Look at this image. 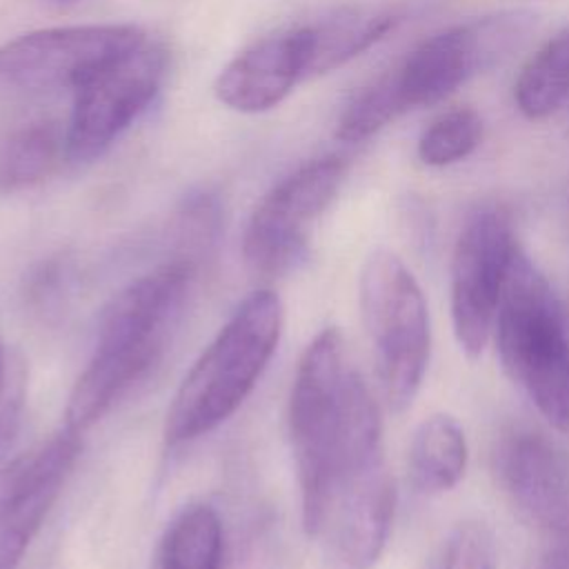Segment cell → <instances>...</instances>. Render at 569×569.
Masks as SVG:
<instances>
[{
	"instance_id": "cell-1",
	"label": "cell",
	"mask_w": 569,
	"mask_h": 569,
	"mask_svg": "<svg viewBox=\"0 0 569 569\" xmlns=\"http://www.w3.org/2000/svg\"><path fill=\"white\" fill-rule=\"evenodd\" d=\"M289 436L302 527L313 538L342 498L387 471L378 405L333 327L320 331L300 358L289 398Z\"/></svg>"
},
{
	"instance_id": "cell-2",
	"label": "cell",
	"mask_w": 569,
	"mask_h": 569,
	"mask_svg": "<svg viewBox=\"0 0 569 569\" xmlns=\"http://www.w3.org/2000/svg\"><path fill=\"white\" fill-rule=\"evenodd\" d=\"M191 276L193 262L176 258L129 282L107 305L93 353L69 396V429L82 433L153 367L180 318Z\"/></svg>"
},
{
	"instance_id": "cell-3",
	"label": "cell",
	"mask_w": 569,
	"mask_h": 569,
	"mask_svg": "<svg viewBox=\"0 0 569 569\" xmlns=\"http://www.w3.org/2000/svg\"><path fill=\"white\" fill-rule=\"evenodd\" d=\"M280 333V298L253 291L180 382L167 413V440L200 438L233 416L271 360Z\"/></svg>"
},
{
	"instance_id": "cell-4",
	"label": "cell",
	"mask_w": 569,
	"mask_h": 569,
	"mask_svg": "<svg viewBox=\"0 0 569 569\" xmlns=\"http://www.w3.org/2000/svg\"><path fill=\"white\" fill-rule=\"evenodd\" d=\"M507 376L536 409L569 433V329L562 307L536 264L516 253L493 320Z\"/></svg>"
},
{
	"instance_id": "cell-5",
	"label": "cell",
	"mask_w": 569,
	"mask_h": 569,
	"mask_svg": "<svg viewBox=\"0 0 569 569\" xmlns=\"http://www.w3.org/2000/svg\"><path fill=\"white\" fill-rule=\"evenodd\" d=\"M360 309L382 393L393 411L416 398L429 362V313L405 262L373 251L360 276Z\"/></svg>"
},
{
	"instance_id": "cell-6",
	"label": "cell",
	"mask_w": 569,
	"mask_h": 569,
	"mask_svg": "<svg viewBox=\"0 0 569 569\" xmlns=\"http://www.w3.org/2000/svg\"><path fill=\"white\" fill-rule=\"evenodd\" d=\"M164 49L142 40L93 69L76 89L67 129V158L102 156L156 100L164 80Z\"/></svg>"
},
{
	"instance_id": "cell-7",
	"label": "cell",
	"mask_w": 569,
	"mask_h": 569,
	"mask_svg": "<svg viewBox=\"0 0 569 569\" xmlns=\"http://www.w3.org/2000/svg\"><path fill=\"white\" fill-rule=\"evenodd\" d=\"M345 176L347 162L327 156L298 167L264 193L242 240L251 273L278 278L305 260L311 227L338 196Z\"/></svg>"
},
{
	"instance_id": "cell-8",
	"label": "cell",
	"mask_w": 569,
	"mask_h": 569,
	"mask_svg": "<svg viewBox=\"0 0 569 569\" xmlns=\"http://www.w3.org/2000/svg\"><path fill=\"white\" fill-rule=\"evenodd\" d=\"M518 251L511 216L498 204L476 209L460 229L451 258V322L460 349L471 358L480 356L493 331Z\"/></svg>"
},
{
	"instance_id": "cell-9",
	"label": "cell",
	"mask_w": 569,
	"mask_h": 569,
	"mask_svg": "<svg viewBox=\"0 0 569 569\" xmlns=\"http://www.w3.org/2000/svg\"><path fill=\"white\" fill-rule=\"evenodd\" d=\"M147 40L133 24L51 27L0 44V91L76 89L93 69Z\"/></svg>"
},
{
	"instance_id": "cell-10",
	"label": "cell",
	"mask_w": 569,
	"mask_h": 569,
	"mask_svg": "<svg viewBox=\"0 0 569 569\" xmlns=\"http://www.w3.org/2000/svg\"><path fill=\"white\" fill-rule=\"evenodd\" d=\"M522 18L520 13L485 18L422 40L398 67L387 71L402 111L445 100L473 73L505 56L525 33Z\"/></svg>"
},
{
	"instance_id": "cell-11",
	"label": "cell",
	"mask_w": 569,
	"mask_h": 569,
	"mask_svg": "<svg viewBox=\"0 0 569 569\" xmlns=\"http://www.w3.org/2000/svg\"><path fill=\"white\" fill-rule=\"evenodd\" d=\"M80 453V433L64 429L16 462L0 480V569H13L62 491Z\"/></svg>"
},
{
	"instance_id": "cell-12",
	"label": "cell",
	"mask_w": 569,
	"mask_h": 569,
	"mask_svg": "<svg viewBox=\"0 0 569 569\" xmlns=\"http://www.w3.org/2000/svg\"><path fill=\"white\" fill-rule=\"evenodd\" d=\"M496 471L513 505L553 536L569 531V453L538 431L516 429L496 449Z\"/></svg>"
},
{
	"instance_id": "cell-13",
	"label": "cell",
	"mask_w": 569,
	"mask_h": 569,
	"mask_svg": "<svg viewBox=\"0 0 569 569\" xmlns=\"http://www.w3.org/2000/svg\"><path fill=\"white\" fill-rule=\"evenodd\" d=\"M309 60L307 24L264 36L222 67L213 84L216 98L240 113L269 111L309 78Z\"/></svg>"
},
{
	"instance_id": "cell-14",
	"label": "cell",
	"mask_w": 569,
	"mask_h": 569,
	"mask_svg": "<svg viewBox=\"0 0 569 569\" xmlns=\"http://www.w3.org/2000/svg\"><path fill=\"white\" fill-rule=\"evenodd\" d=\"M402 20V13L382 4H351L329 11L307 24L311 38L309 78L329 73L358 58Z\"/></svg>"
},
{
	"instance_id": "cell-15",
	"label": "cell",
	"mask_w": 569,
	"mask_h": 569,
	"mask_svg": "<svg viewBox=\"0 0 569 569\" xmlns=\"http://www.w3.org/2000/svg\"><path fill=\"white\" fill-rule=\"evenodd\" d=\"M467 467V440L460 425L445 413L429 416L413 433L409 471L418 491L442 493L458 485Z\"/></svg>"
},
{
	"instance_id": "cell-16",
	"label": "cell",
	"mask_w": 569,
	"mask_h": 569,
	"mask_svg": "<svg viewBox=\"0 0 569 569\" xmlns=\"http://www.w3.org/2000/svg\"><path fill=\"white\" fill-rule=\"evenodd\" d=\"M513 100L529 120L549 118L569 100V27L527 60L513 84Z\"/></svg>"
},
{
	"instance_id": "cell-17",
	"label": "cell",
	"mask_w": 569,
	"mask_h": 569,
	"mask_svg": "<svg viewBox=\"0 0 569 569\" xmlns=\"http://www.w3.org/2000/svg\"><path fill=\"white\" fill-rule=\"evenodd\" d=\"M67 156V133L56 122L18 129L0 149V191L13 193L49 178Z\"/></svg>"
},
{
	"instance_id": "cell-18",
	"label": "cell",
	"mask_w": 569,
	"mask_h": 569,
	"mask_svg": "<svg viewBox=\"0 0 569 569\" xmlns=\"http://www.w3.org/2000/svg\"><path fill=\"white\" fill-rule=\"evenodd\" d=\"M222 567V525L209 505H191L171 522L162 551L160 569H220Z\"/></svg>"
},
{
	"instance_id": "cell-19",
	"label": "cell",
	"mask_w": 569,
	"mask_h": 569,
	"mask_svg": "<svg viewBox=\"0 0 569 569\" xmlns=\"http://www.w3.org/2000/svg\"><path fill=\"white\" fill-rule=\"evenodd\" d=\"M482 140V120L473 109H453L436 118L418 140V158L427 167H447L469 153Z\"/></svg>"
},
{
	"instance_id": "cell-20",
	"label": "cell",
	"mask_w": 569,
	"mask_h": 569,
	"mask_svg": "<svg viewBox=\"0 0 569 569\" xmlns=\"http://www.w3.org/2000/svg\"><path fill=\"white\" fill-rule=\"evenodd\" d=\"M402 113L405 111L398 102L391 78L389 73H385L376 82L365 87L345 107L336 124V138H340L342 142H362L391 124Z\"/></svg>"
},
{
	"instance_id": "cell-21",
	"label": "cell",
	"mask_w": 569,
	"mask_h": 569,
	"mask_svg": "<svg viewBox=\"0 0 569 569\" xmlns=\"http://www.w3.org/2000/svg\"><path fill=\"white\" fill-rule=\"evenodd\" d=\"M496 549L489 529L480 522H460L445 538L429 569H493Z\"/></svg>"
},
{
	"instance_id": "cell-22",
	"label": "cell",
	"mask_w": 569,
	"mask_h": 569,
	"mask_svg": "<svg viewBox=\"0 0 569 569\" xmlns=\"http://www.w3.org/2000/svg\"><path fill=\"white\" fill-rule=\"evenodd\" d=\"M220 202L209 191H196L184 198L178 218H176V231L180 244L187 249L184 260L193 262L198 253L207 251L218 233H220Z\"/></svg>"
},
{
	"instance_id": "cell-23",
	"label": "cell",
	"mask_w": 569,
	"mask_h": 569,
	"mask_svg": "<svg viewBox=\"0 0 569 569\" xmlns=\"http://www.w3.org/2000/svg\"><path fill=\"white\" fill-rule=\"evenodd\" d=\"M22 398H24L22 369L20 365L9 360V365L0 373V465L16 438V431L20 425Z\"/></svg>"
},
{
	"instance_id": "cell-24",
	"label": "cell",
	"mask_w": 569,
	"mask_h": 569,
	"mask_svg": "<svg viewBox=\"0 0 569 569\" xmlns=\"http://www.w3.org/2000/svg\"><path fill=\"white\" fill-rule=\"evenodd\" d=\"M538 569H569V531L553 536V542L542 553Z\"/></svg>"
},
{
	"instance_id": "cell-25",
	"label": "cell",
	"mask_w": 569,
	"mask_h": 569,
	"mask_svg": "<svg viewBox=\"0 0 569 569\" xmlns=\"http://www.w3.org/2000/svg\"><path fill=\"white\" fill-rule=\"evenodd\" d=\"M9 360H11V358H7V353H4V349H2V345H0V373L4 371V367L9 365Z\"/></svg>"
},
{
	"instance_id": "cell-26",
	"label": "cell",
	"mask_w": 569,
	"mask_h": 569,
	"mask_svg": "<svg viewBox=\"0 0 569 569\" xmlns=\"http://www.w3.org/2000/svg\"><path fill=\"white\" fill-rule=\"evenodd\" d=\"M44 2H51V4H60V7H64V4H76V2H82V0H44Z\"/></svg>"
}]
</instances>
